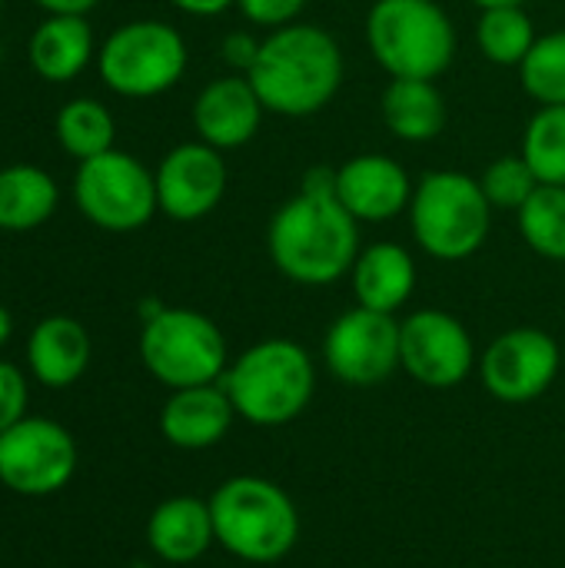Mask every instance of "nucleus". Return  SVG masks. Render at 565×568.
Masks as SVG:
<instances>
[{
  "label": "nucleus",
  "instance_id": "nucleus-26",
  "mask_svg": "<svg viewBox=\"0 0 565 568\" xmlns=\"http://www.w3.org/2000/svg\"><path fill=\"white\" fill-rule=\"evenodd\" d=\"M113 133L117 126L110 110L90 97H77L57 113V140L77 160H90L113 150Z\"/></svg>",
  "mask_w": 565,
  "mask_h": 568
},
{
  "label": "nucleus",
  "instance_id": "nucleus-11",
  "mask_svg": "<svg viewBox=\"0 0 565 568\" xmlns=\"http://www.w3.org/2000/svg\"><path fill=\"white\" fill-rule=\"evenodd\" d=\"M326 369L356 389L386 383L400 369V320L366 306L346 310L323 339Z\"/></svg>",
  "mask_w": 565,
  "mask_h": 568
},
{
  "label": "nucleus",
  "instance_id": "nucleus-22",
  "mask_svg": "<svg viewBox=\"0 0 565 568\" xmlns=\"http://www.w3.org/2000/svg\"><path fill=\"white\" fill-rule=\"evenodd\" d=\"M380 113L386 130L403 143H430L446 126V100L433 80H390Z\"/></svg>",
  "mask_w": 565,
  "mask_h": 568
},
{
  "label": "nucleus",
  "instance_id": "nucleus-5",
  "mask_svg": "<svg viewBox=\"0 0 565 568\" xmlns=\"http://www.w3.org/2000/svg\"><path fill=\"white\" fill-rule=\"evenodd\" d=\"M363 33L390 80H436L456 60V27L436 0H376Z\"/></svg>",
  "mask_w": 565,
  "mask_h": 568
},
{
  "label": "nucleus",
  "instance_id": "nucleus-18",
  "mask_svg": "<svg viewBox=\"0 0 565 568\" xmlns=\"http://www.w3.org/2000/svg\"><path fill=\"white\" fill-rule=\"evenodd\" d=\"M150 552L170 566H190L210 552L216 542L210 503L193 496H173L160 503L147 523Z\"/></svg>",
  "mask_w": 565,
  "mask_h": 568
},
{
  "label": "nucleus",
  "instance_id": "nucleus-28",
  "mask_svg": "<svg viewBox=\"0 0 565 568\" xmlns=\"http://www.w3.org/2000/svg\"><path fill=\"white\" fill-rule=\"evenodd\" d=\"M519 83L539 106H565V30L543 33L519 63Z\"/></svg>",
  "mask_w": 565,
  "mask_h": 568
},
{
  "label": "nucleus",
  "instance_id": "nucleus-10",
  "mask_svg": "<svg viewBox=\"0 0 565 568\" xmlns=\"http://www.w3.org/2000/svg\"><path fill=\"white\" fill-rule=\"evenodd\" d=\"M77 473L73 436L40 416H23L17 426L0 433V483L27 499L60 493Z\"/></svg>",
  "mask_w": 565,
  "mask_h": 568
},
{
  "label": "nucleus",
  "instance_id": "nucleus-25",
  "mask_svg": "<svg viewBox=\"0 0 565 568\" xmlns=\"http://www.w3.org/2000/svg\"><path fill=\"white\" fill-rule=\"evenodd\" d=\"M523 243L553 263H565V186L539 183L516 213Z\"/></svg>",
  "mask_w": 565,
  "mask_h": 568
},
{
  "label": "nucleus",
  "instance_id": "nucleus-13",
  "mask_svg": "<svg viewBox=\"0 0 565 568\" xmlns=\"http://www.w3.org/2000/svg\"><path fill=\"white\" fill-rule=\"evenodd\" d=\"M563 353L559 343L533 326L509 329L496 336L483 353V386L500 403H533L559 376Z\"/></svg>",
  "mask_w": 565,
  "mask_h": 568
},
{
  "label": "nucleus",
  "instance_id": "nucleus-14",
  "mask_svg": "<svg viewBox=\"0 0 565 568\" xmlns=\"http://www.w3.org/2000/svg\"><path fill=\"white\" fill-rule=\"evenodd\" d=\"M157 203L160 213L176 223H196L210 216L226 196V163L223 153L203 140L173 146L157 166Z\"/></svg>",
  "mask_w": 565,
  "mask_h": 568
},
{
  "label": "nucleus",
  "instance_id": "nucleus-27",
  "mask_svg": "<svg viewBox=\"0 0 565 568\" xmlns=\"http://www.w3.org/2000/svg\"><path fill=\"white\" fill-rule=\"evenodd\" d=\"M523 160L546 186H565V106H539L523 133Z\"/></svg>",
  "mask_w": 565,
  "mask_h": 568
},
{
  "label": "nucleus",
  "instance_id": "nucleus-3",
  "mask_svg": "<svg viewBox=\"0 0 565 568\" xmlns=\"http://www.w3.org/2000/svg\"><path fill=\"white\" fill-rule=\"evenodd\" d=\"M220 386L236 416L253 426H286L306 413L316 389L313 356L293 339H263L236 356Z\"/></svg>",
  "mask_w": 565,
  "mask_h": 568
},
{
  "label": "nucleus",
  "instance_id": "nucleus-35",
  "mask_svg": "<svg viewBox=\"0 0 565 568\" xmlns=\"http://www.w3.org/2000/svg\"><path fill=\"white\" fill-rule=\"evenodd\" d=\"M10 333H13V320H10V313H7V310L0 306V349L7 346Z\"/></svg>",
  "mask_w": 565,
  "mask_h": 568
},
{
  "label": "nucleus",
  "instance_id": "nucleus-20",
  "mask_svg": "<svg viewBox=\"0 0 565 568\" xmlns=\"http://www.w3.org/2000/svg\"><path fill=\"white\" fill-rule=\"evenodd\" d=\"M90 333L70 316H47L27 339V366L47 389L73 386L90 366Z\"/></svg>",
  "mask_w": 565,
  "mask_h": 568
},
{
  "label": "nucleus",
  "instance_id": "nucleus-29",
  "mask_svg": "<svg viewBox=\"0 0 565 568\" xmlns=\"http://www.w3.org/2000/svg\"><path fill=\"white\" fill-rule=\"evenodd\" d=\"M480 186H483L493 210L519 213V206L536 193L539 180L529 170V163L523 160V153H509V156H496L486 166V173L480 176Z\"/></svg>",
  "mask_w": 565,
  "mask_h": 568
},
{
  "label": "nucleus",
  "instance_id": "nucleus-19",
  "mask_svg": "<svg viewBox=\"0 0 565 568\" xmlns=\"http://www.w3.org/2000/svg\"><path fill=\"white\" fill-rule=\"evenodd\" d=\"M350 280L356 306L396 316L416 290V260L400 243H373L360 250Z\"/></svg>",
  "mask_w": 565,
  "mask_h": 568
},
{
  "label": "nucleus",
  "instance_id": "nucleus-24",
  "mask_svg": "<svg viewBox=\"0 0 565 568\" xmlns=\"http://www.w3.org/2000/svg\"><path fill=\"white\" fill-rule=\"evenodd\" d=\"M536 40L539 33L526 7H490L476 20V43L483 57L496 67L519 70V63L526 60Z\"/></svg>",
  "mask_w": 565,
  "mask_h": 568
},
{
  "label": "nucleus",
  "instance_id": "nucleus-34",
  "mask_svg": "<svg viewBox=\"0 0 565 568\" xmlns=\"http://www.w3.org/2000/svg\"><path fill=\"white\" fill-rule=\"evenodd\" d=\"M37 7H43L47 13H87V10H93L100 0H33Z\"/></svg>",
  "mask_w": 565,
  "mask_h": 568
},
{
  "label": "nucleus",
  "instance_id": "nucleus-33",
  "mask_svg": "<svg viewBox=\"0 0 565 568\" xmlns=\"http://www.w3.org/2000/svg\"><path fill=\"white\" fill-rule=\"evenodd\" d=\"M170 3L190 17H216V13H226L230 7H236V0H170Z\"/></svg>",
  "mask_w": 565,
  "mask_h": 568
},
{
  "label": "nucleus",
  "instance_id": "nucleus-31",
  "mask_svg": "<svg viewBox=\"0 0 565 568\" xmlns=\"http://www.w3.org/2000/svg\"><path fill=\"white\" fill-rule=\"evenodd\" d=\"M27 416V379L13 363L0 359V433Z\"/></svg>",
  "mask_w": 565,
  "mask_h": 568
},
{
  "label": "nucleus",
  "instance_id": "nucleus-21",
  "mask_svg": "<svg viewBox=\"0 0 565 568\" xmlns=\"http://www.w3.org/2000/svg\"><path fill=\"white\" fill-rule=\"evenodd\" d=\"M30 67L50 80H73L93 57V30L80 13H50L30 37Z\"/></svg>",
  "mask_w": 565,
  "mask_h": 568
},
{
  "label": "nucleus",
  "instance_id": "nucleus-7",
  "mask_svg": "<svg viewBox=\"0 0 565 568\" xmlns=\"http://www.w3.org/2000/svg\"><path fill=\"white\" fill-rule=\"evenodd\" d=\"M140 359L167 389L220 383L230 366L220 326L210 316L183 306H163L157 316L143 320Z\"/></svg>",
  "mask_w": 565,
  "mask_h": 568
},
{
  "label": "nucleus",
  "instance_id": "nucleus-17",
  "mask_svg": "<svg viewBox=\"0 0 565 568\" xmlns=\"http://www.w3.org/2000/svg\"><path fill=\"white\" fill-rule=\"evenodd\" d=\"M236 419V409L220 383L173 389L160 409V433L170 446L200 453L216 446Z\"/></svg>",
  "mask_w": 565,
  "mask_h": 568
},
{
  "label": "nucleus",
  "instance_id": "nucleus-30",
  "mask_svg": "<svg viewBox=\"0 0 565 568\" xmlns=\"http://www.w3.org/2000/svg\"><path fill=\"white\" fill-rule=\"evenodd\" d=\"M310 0H236V10L253 23L266 30H280L286 23H296Z\"/></svg>",
  "mask_w": 565,
  "mask_h": 568
},
{
  "label": "nucleus",
  "instance_id": "nucleus-1",
  "mask_svg": "<svg viewBox=\"0 0 565 568\" xmlns=\"http://www.w3.org/2000/svg\"><path fill=\"white\" fill-rule=\"evenodd\" d=\"M336 170H310L266 226L273 266L296 286H333L360 256V223L333 193Z\"/></svg>",
  "mask_w": 565,
  "mask_h": 568
},
{
  "label": "nucleus",
  "instance_id": "nucleus-16",
  "mask_svg": "<svg viewBox=\"0 0 565 568\" xmlns=\"http://www.w3.org/2000/svg\"><path fill=\"white\" fill-rule=\"evenodd\" d=\"M263 100L253 90L246 73H230V77H216L210 80L196 103H193V126L196 136L210 146L223 150H236L246 146L263 123Z\"/></svg>",
  "mask_w": 565,
  "mask_h": 568
},
{
  "label": "nucleus",
  "instance_id": "nucleus-15",
  "mask_svg": "<svg viewBox=\"0 0 565 568\" xmlns=\"http://www.w3.org/2000/svg\"><path fill=\"white\" fill-rule=\"evenodd\" d=\"M413 180L386 153H360L336 166L333 193L356 223H390L410 210Z\"/></svg>",
  "mask_w": 565,
  "mask_h": 568
},
{
  "label": "nucleus",
  "instance_id": "nucleus-2",
  "mask_svg": "<svg viewBox=\"0 0 565 568\" xmlns=\"http://www.w3.org/2000/svg\"><path fill=\"white\" fill-rule=\"evenodd\" d=\"M246 77L266 113L303 120L333 103L346 77V60L330 30L296 20L263 37Z\"/></svg>",
  "mask_w": 565,
  "mask_h": 568
},
{
  "label": "nucleus",
  "instance_id": "nucleus-12",
  "mask_svg": "<svg viewBox=\"0 0 565 568\" xmlns=\"http://www.w3.org/2000/svg\"><path fill=\"white\" fill-rule=\"evenodd\" d=\"M476 366L470 329L446 310H416L400 323V369L430 389L460 386Z\"/></svg>",
  "mask_w": 565,
  "mask_h": 568
},
{
  "label": "nucleus",
  "instance_id": "nucleus-23",
  "mask_svg": "<svg viewBox=\"0 0 565 568\" xmlns=\"http://www.w3.org/2000/svg\"><path fill=\"white\" fill-rule=\"evenodd\" d=\"M57 183L40 166H7L0 170V230L23 233L47 223L57 210Z\"/></svg>",
  "mask_w": 565,
  "mask_h": 568
},
{
  "label": "nucleus",
  "instance_id": "nucleus-6",
  "mask_svg": "<svg viewBox=\"0 0 565 568\" xmlns=\"http://www.w3.org/2000/svg\"><path fill=\"white\" fill-rule=\"evenodd\" d=\"M406 213L416 246L440 263L476 256L493 226V206L480 180L460 170L423 173Z\"/></svg>",
  "mask_w": 565,
  "mask_h": 568
},
{
  "label": "nucleus",
  "instance_id": "nucleus-4",
  "mask_svg": "<svg viewBox=\"0 0 565 568\" xmlns=\"http://www.w3.org/2000/svg\"><path fill=\"white\" fill-rule=\"evenodd\" d=\"M216 546L230 556L270 566L293 552L300 539V516L293 499L270 479L236 476L226 479L210 499Z\"/></svg>",
  "mask_w": 565,
  "mask_h": 568
},
{
  "label": "nucleus",
  "instance_id": "nucleus-32",
  "mask_svg": "<svg viewBox=\"0 0 565 568\" xmlns=\"http://www.w3.org/2000/svg\"><path fill=\"white\" fill-rule=\"evenodd\" d=\"M260 43L253 33L246 30H233L223 37V60L236 70V73H250V67L256 63V53H260Z\"/></svg>",
  "mask_w": 565,
  "mask_h": 568
},
{
  "label": "nucleus",
  "instance_id": "nucleus-8",
  "mask_svg": "<svg viewBox=\"0 0 565 568\" xmlns=\"http://www.w3.org/2000/svg\"><path fill=\"white\" fill-rule=\"evenodd\" d=\"M186 40L163 20H130L117 27L97 57L103 83L130 100L173 90L186 73Z\"/></svg>",
  "mask_w": 565,
  "mask_h": 568
},
{
  "label": "nucleus",
  "instance_id": "nucleus-36",
  "mask_svg": "<svg viewBox=\"0 0 565 568\" xmlns=\"http://www.w3.org/2000/svg\"><path fill=\"white\" fill-rule=\"evenodd\" d=\"M476 3L480 10H490V7H526V0H470Z\"/></svg>",
  "mask_w": 565,
  "mask_h": 568
},
{
  "label": "nucleus",
  "instance_id": "nucleus-9",
  "mask_svg": "<svg viewBox=\"0 0 565 568\" xmlns=\"http://www.w3.org/2000/svg\"><path fill=\"white\" fill-rule=\"evenodd\" d=\"M73 196L80 213L110 233H133L160 213L157 176L130 153L107 150L100 156L80 160Z\"/></svg>",
  "mask_w": 565,
  "mask_h": 568
}]
</instances>
